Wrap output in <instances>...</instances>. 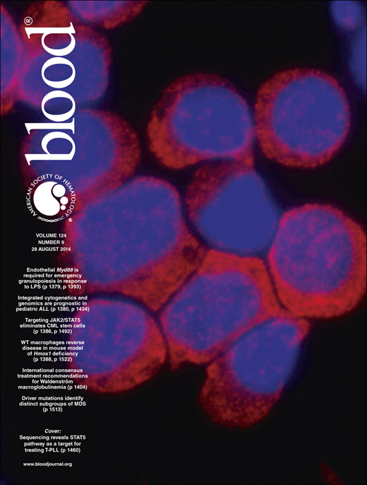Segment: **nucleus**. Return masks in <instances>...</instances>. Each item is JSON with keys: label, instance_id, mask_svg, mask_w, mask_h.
I'll return each mask as SVG.
<instances>
[{"label": "nucleus", "instance_id": "nucleus-7", "mask_svg": "<svg viewBox=\"0 0 367 485\" xmlns=\"http://www.w3.org/2000/svg\"><path fill=\"white\" fill-rule=\"evenodd\" d=\"M255 139L268 158L313 168L328 162L346 141L351 115L344 89L320 70L278 72L258 89L254 107Z\"/></svg>", "mask_w": 367, "mask_h": 485}, {"label": "nucleus", "instance_id": "nucleus-11", "mask_svg": "<svg viewBox=\"0 0 367 485\" xmlns=\"http://www.w3.org/2000/svg\"><path fill=\"white\" fill-rule=\"evenodd\" d=\"M351 64L352 72L358 83L363 86L366 83V34L359 33L352 45Z\"/></svg>", "mask_w": 367, "mask_h": 485}, {"label": "nucleus", "instance_id": "nucleus-3", "mask_svg": "<svg viewBox=\"0 0 367 485\" xmlns=\"http://www.w3.org/2000/svg\"><path fill=\"white\" fill-rule=\"evenodd\" d=\"M282 307L260 258L206 249L160 315L172 370L211 362Z\"/></svg>", "mask_w": 367, "mask_h": 485}, {"label": "nucleus", "instance_id": "nucleus-4", "mask_svg": "<svg viewBox=\"0 0 367 485\" xmlns=\"http://www.w3.org/2000/svg\"><path fill=\"white\" fill-rule=\"evenodd\" d=\"M55 122L30 124L20 167L29 206L48 220L66 219L121 185L140 160L136 134L115 115L90 139L80 126L77 133L76 117Z\"/></svg>", "mask_w": 367, "mask_h": 485}, {"label": "nucleus", "instance_id": "nucleus-5", "mask_svg": "<svg viewBox=\"0 0 367 485\" xmlns=\"http://www.w3.org/2000/svg\"><path fill=\"white\" fill-rule=\"evenodd\" d=\"M148 132L151 151L172 169L205 162L253 163L250 107L230 82L215 74H191L172 82L152 112Z\"/></svg>", "mask_w": 367, "mask_h": 485}, {"label": "nucleus", "instance_id": "nucleus-2", "mask_svg": "<svg viewBox=\"0 0 367 485\" xmlns=\"http://www.w3.org/2000/svg\"><path fill=\"white\" fill-rule=\"evenodd\" d=\"M267 267L284 308L306 319L339 317L365 295L366 235L335 206H299L279 220Z\"/></svg>", "mask_w": 367, "mask_h": 485}, {"label": "nucleus", "instance_id": "nucleus-9", "mask_svg": "<svg viewBox=\"0 0 367 485\" xmlns=\"http://www.w3.org/2000/svg\"><path fill=\"white\" fill-rule=\"evenodd\" d=\"M188 218L219 251L255 256L271 242L277 214L253 163H207L194 173L185 198Z\"/></svg>", "mask_w": 367, "mask_h": 485}, {"label": "nucleus", "instance_id": "nucleus-6", "mask_svg": "<svg viewBox=\"0 0 367 485\" xmlns=\"http://www.w3.org/2000/svg\"><path fill=\"white\" fill-rule=\"evenodd\" d=\"M309 329L306 318L282 307L212 360L198 399L211 420L247 428L265 417L295 369Z\"/></svg>", "mask_w": 367, "mask_h": 485}, {"label": "nucleus", "instance_id": "nucleus-1", "mask_svg": "<svg viewBox=\"0 0 367 485\" xmlns=\"http://www.w3.org/2000/svg\"><path fill=\"white\" fill-rule=\"evenodd\" d=\"M205 250L189 229L174 186L142 175L67 218L60 257L73 276L93 280L87 291L123 294L157 311Z\"/></svg>", "mask_w": 367, "mask_h": 485}, {"label": "nucleus", "instance_id": "nucleus-10", "mask_svg": "<svg viewBox=\"0 0 367 485\" xmlns=\"http://www.w3.org/2000/svg\"><path fill=\"white\" fill-rule=\"evenodd\" d=\"M331 11L336 23L343 30L356 28L362 18L361 6L354 1H335Z\"/></svg>", "mask_w": 367, "mask_h": 485}, {"label": "nucleus", "instance_id": "nucleus-8", "mask_svg": "<svg viewBox=\"0 0 367 485\" xmlns=\"http://www.w3.org/2000/svg\"><path fill=\"white\" fill-rule=\"evenodd\" d=\"M93 322L80 315L69 339L68 368L73 381L97 393L128 391L152 378L167 349L160 327L146 311L113 299L93 302Z\"/></svg>", "mask_w": 367, "mask_h": 485}]
</instances>
